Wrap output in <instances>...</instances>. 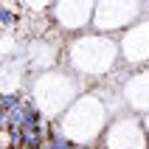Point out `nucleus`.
Returning a JSON list of instances; mask_svg holds the SVG:
<instances>
[{"label":"nucleus","instance_id":"f257e3e1","mask_svg":"<svg viewBox=\"0 0 149 149\" xmlns=\"http://www.w3.org/2000/svg\"><path fill=\"white\" fill-rule=\"evenodd\" d=\"M20 107V96L17 93H6V96H0V113H8V110Z\"/></svg>","mask_w":149,"mask_h":149},{"label":"nucleus","instance_id":"f03ea898","mask_svg":"<svg viewBox=\"0 0 149 149\" xmlns=\"http://www.w3.org/2000/svg\"><path fill=\"white\" fill-rule=\"evenodd\" d=\"M11 20H14V14L8 8H0V23H11Z\"/></svg>","mask_w":149,"mask_h":149},{"label":"nucleus","instance_id":"7ed1b4c3","mask_svg":"<svg viewBox=\"0 0 149 149\" xmlns=\"http://www.w3.org/2000/svg\"><path fill=\"white\" fill-rule=\"evenodd\" d=\"M76 149H90V146H76Z\"/></svg>","mask_w":149,"mask_h":149},{"label":"nucleus","instance_id":"20e7f679","mask_svg":"<svg viewBox=\"0 0 149 149\" xmlns=\"http://www.w3.org/2000/svg\"><path fill=\"white\" fill-rule=\"evenodd\" d=\"M146 149H149V146H146Z\"/></svg>","mask_w":149,"mask_h":149}]
</instances>
